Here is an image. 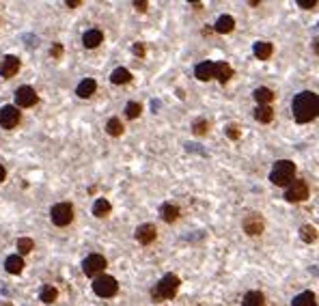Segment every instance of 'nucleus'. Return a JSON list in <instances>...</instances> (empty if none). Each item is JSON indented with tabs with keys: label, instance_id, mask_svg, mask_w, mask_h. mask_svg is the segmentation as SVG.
<instances>
[{
	"label": "nucleus",
	"instance_id": "4468645a",
	"mask_svg": "<svg viewBox=\"0 0 319 306\" xmlns=\"http://www.w3.org/2000/svg\"><path fill=\"white\" fill-rule=\"evenodd\" d=\"M101 41H104V32H101V30H97V28L86 30V32H84V37H82L84 48H89V50H93V48H97Z\"/></svg>",
	"mask_w": 319,
	"mask_h": 306
},
{
	"label": "nucleus",
	"instance_id": "72a5a7b5",
	"mask_svg": "<svg viewBox=\"0 0 319 306\" xmlns=\"http://www.w3.org/2000/svg\"><path fill=\"white\" fill-rule=\"evenodd\" d=\"M50 54H52V58H61L63 56V46H61V43H54Z\"/></svg>",
	"mask_w": 319,
	"mask_h": 306
},
{
	"label": "nucleus",
	"instance_id": "aec40b11",
	"mask_svg": "<svg viewBox=\"0 0 319 306\" xmlns=\"http://www.w3.org/2000/svg\"><path fill=\"white\" fill-rule=\"evenodd\" d=\"M160 216L164 222H175L179 218V207L172 205V203H164L160 207Z\"/></svg>",
	"mask_w": 319,
	"mask_h": 306
},
{
	"label": "nucleus",
	"instance_id": "4be33fe9",
	"mask_svg": "<svg viewBox=\"0 0 319 306\" xmlns=\"http://www.w3.org/2000/svg\"><path fill=\"white\" fill-rule=\"evenodd\" d=\"M255 100L259 102V106H270L274 100V93H272V89H268V86H259L255 91Z\"/></svg>",
	"mask_w": 319,
	"mask_h": 306
},
{
	"label": "nucleus",
	"instance_id": "f3484780",
	"mask_svg": "<svg viewBox=\"0 0 319 306\" xmlns=\"http://www.w3.org/2000/svg\"><path fill=\"white\" fill-rule=\"evenodd\" d=\"M97 91V82L93 78H86L78 84V89H75V93H78V97H82V100H86V97H91L93 93Z\"/></svg>",
	"mask_w": 319,
	"mask_h": 306
},
{
	"label": "nucleus",
	"instance_id": "f8f14e48",
	"mask_svg": "<svg viewBox=\"0 0 319 306\" xmlns=\"http://www.w3.org/2000/svg\"><path fill=\"white\" fill-rule=\"evenodd\" d=\"M194 76H196L201 82H207V80H214L216 78V63L214 61H203L196 65L194 69Z\"/></svg>",
	"mask_w": 319,
	"mask_h": 306
},
{
	"label": "nucleus",
	"instance_id": "0eeeda50",
	"mask_svg": "<svg viewBox=\"0 0 319 306\" xmlns=\"http://www.w3.org/2000/svg\"><path fill=\"white\" fill-rule=\"evenodd\" d=\"M106 265L108 263H106V259L101 255H89L82 261V272H84L86 276H91V278H97V276L104 274Z\"/></svg>",
	"mask_w": 319,
	"mask_h": 306
},
{
	"label": "nucleus",
	"instance_id": "e433bc0d",
	"mask_svg": "<svg viewBox=\"0 0 319 306\" xmlns=\"http://www.w3.org/2000/svg\"><path fill=\"white\" fill-rule=\"evenodd\" d=\"M132 52L136 54V56H145V46H143V43H134Z\"/></svg>",
	"mask_w": 319,
	"mask_h": 306
},
{
	"label": "nucleus",
	"instance_id": "6ab92c4d",
	"mask_svg": "<svg viewBox=\"0 0 319 306\" xmlns=\"http://www.w3.org/2000/svg\"><path fill=\"white\" fill-rule=\"evenodd\" d=\"M233 28H235V20L231 18V15H220L218 22H216V26H214V30L220 32V35H226V32H231Z\"/></svg>",
	"mask_w": 319,
	"mask_h": 306
},
{
	"label": "nucleus",
	"instance_id": "c756f323",
	"mask_svg": "<svg viewBox=\"0 0 319 306\" xmlns=\"http://www.w3.org/2000/svg\"><path fill=\"white\" fill-rule=\"evenodd\" d=\"M18 250H20V255H28L35 250V242H32L30 237H20L18 239Z\"/></svg>",
	"mask_w": 319,
	"mask_h": 306
},
{
	"label": "nucleus",
	"instance_id": "b1692460",
	"mask_svg": "<svg viewBox=\"0 0 319 306\" xmlns=\"http://www.w3.org/2000/svg\"><path fill=\"white\" fill-rule=\"evenodd\" d=\"M244 306H263L266 304V298H263L261 291H248L244 296Z\"/></svg>",
	"mask_w": 319,
	"mask_h": 306
},
{
	"label": "nucleus",
	"instance_id": "a878e982",
	"mask_svg": "<svg viewBox=\"0 0 319 306\" xmlns=\"http://www.w3.org/2000/svg\"><path fill=\"white\" fill-rule=\"evenodd\" d=\"M317 229L313 227V225H302L300 227V237H302V242H306V244H313L317 239Z\"/></svg>",
	"mask_w": 319,
	"mask_h": 306
},
{
	"label": "nucleus",
	"instance_id": "c85d7f7f",
	"mask_svg": "<svg viewBox=\"0 0 319 306\" xmlns=\"http://www.w3.org/2000/svg\"><path fill=\"white\" fill-rule=\"evenodd\" d=\"M56 298H58V289L54 287V285H46V287L41 289V302H43V304L56 302Z\"/></svg>",
	"mask_w": 319,
	"mask_h": 306
},
{
	"label": "nucleus",
	"instance_id": "2eb2a0df",
	"mask_svg": "<svg viewBox=\"0 0 319 306\" xmlns=\"http://www.w3.org/2000/svg\"><path fill=\"white\" fill-rule=\"evenodd\" d=\"M231 78H233V67L224 61L216 63V80H218L220 84H226Z\"/></svg>",
	"mask_w": 319,
	"mask_h": 306
},
{
	"label": "nucleus",
	"instance_id": "423d86ee",
	"mask_svg": "<svg viewBox=\"0 0 319 306\" xmlns=\"http://www.w3.org/2000/svg\"><path fill=\"white\" fill-rule=\"evenodd\" d=\"M50 218H52V225H56V227L72 225V220H74V207L69 205V203L54 205L52 211H50Z\"/></svg>",
	"mask_w": 319,
	"mask_h": 306
},
{
	"label": "nucleus",
	"instance_id": "f257e3e1",
	"mask_svg": "<svg viewBox=\"0 0 319 306\" xmlns=\"http://www.w3.org/2000/svg\"><path fill=\"white\" fill-rule=\"evenodd\" d=\"M291 110L298 123H311L313 119L319 117V95L313 91H302L294 97Z\"/></svg>",
	"mask_w": 319,
	"mask_h": 306
},
{
	"label": "nucleus",
	"instance_id": "7c9ffc66",
	"mask_svg": "<svg viewBox=\"0 0 319 306\" xmlns=\"http://www.w3.org/2000/svg\"><path fill=\"white\" fill-rule=\"evenodd\" d=\"M140 112H143V106H140L138 102H129L127 106H125V114H127V119H138V117H140Z\"/></svg>",
	"mask_w": 319,
	"mask_h": 306
},
{
	"label": "nucleus",
	"instance_id": "ea45409f",
	"mask_svg": "<svg viewBox=\"0 0 319 306\" xmlns=\"http://www.w3.org/2000/svg\"><path fill=\"white\" fill-rule=\"evenodd\" d=\"M313 50H315V54H319V37L313 41Z\"/></svg>",
	"mask_w": 319,
	"mask_h": 306
},
{
	"label": "nucleus",
	"instance_id": "9b49d317",
	"mask_svg": "<svg viewBox=\"0 0 319 306\" xmlns=\"http://www.w3.org/2000/svg\"><path fill=\"white\" fill-rule=\"evenodd\" d=\"M20 72V58L18 56H4L2 61H0V76L2 78H13L15 74Z\"/></svg>",
	"mask_w": 319,
	"mask_h": 306
},
{
	"label": "nucleus",
	"instance_id": "7ed1b4c3",
	"mask_svg": "<svg viewBox=\"0 0 319 306\" xmlns=\"http://www.w3.org/2000/svg\"><path fill=\"white\" fill-rule=\"evenodd\" d=\"M295 179V164L291 160H278L274 164L272 173H270V181L280 188H287V185Z\"/></svg>",
	"mask_w": 319,
	"mask_h": 306
},
{
	"label": "nucleus",
	"instance_id": "6e6552de",
	"mask_svg": "<svg viewBox=\"0 0 319 306\" xmlns=\"http://www.w3.org/2000/svg\"><path fill=\"white\" fill-rule=\"evenodd\" d=\"M37 103V93L32 86H20L15 91V108H30Z\"/></svg>",
	"mask_w": 319,
	"mask_h": 306
},
{
	"label": "nucleus",
	"instance_id": "9d476101",
	"mask_svg": "<svg viewBox=\"0 0 319 306\" xmlns=\"http://www.w3.org/2000/svg\"><path fill=\"white\" fill-rule=\"evenodd\" d=\"M20 123V110L15 106H2L0 108V128L13 129Z\"/></svg>",
	"mask_w": 319,
	"mask_h": 306
},
{
	"label": "nucleus",
	"instance_id": "473e14b6",
	"mask_svg": "<svg viewBox=\"0 0 319 306\" xmlns=\"http://www.w3.org/2000/svg\"><path fill=\"white\" fill-rule=\"evenodd\" d=\"M226 136H229L231 140H237L242 136V132H240V128H237V125L231 123V125H226Z\"/></svg>",
	"mask_w": 319,
	"mask_h": 306
},
{
	"label": "nucleus",
	"instance_id": "f704fd0d",
	"mask_svg": "<svg viewBox=\"0 0 319 306\" xmlns=\"http://www.w3.org/2000/svg\"><path fill=\"white\" fill-rule=\"evenodd\" d=\"M298 7L300 9H313V7H317V0H298Z\"/></svg>",
	"mask_w": 319,
	"mask_h": 306
},
{
	"label": "nucleus",
	"instance_id": "4c0bfd02",
	"mask_svg": "<svg viewBox=\"0 0 319 306\" xmlns=\"http://www.w3.org/2000/svg\"><path fill=\"white\" fill-rule=\"evenodd\" d=\"M4 177H7V171H4V166H2V164H0V183L4 181Z\"/></svg>",
	"mask_w": 319,
	"mask_h": 306
},
{
	"label": "nucleus",
	"instance_id": "c9c22d12",
	"mask_svg": "<svg viewBox=\"0 0 319 306\" xmlns=\"http://www.w3.org/2000/svg\"><path fill=\"white\" fill-rule=\"evenodd\" d=\"M134 7H136L140 13H145V11L149 9V2H145V0H136V2H134Z\"/></svg>",
	"mask_w": 319,
	"mask_h": 306
},
{
	"label": "nucleus",
	"instance_id": "393cba45",
	"mask_svg": "<svg viewBox=\"0 0 319 306\" xmlns=\"http://www.w3.org/2000/svg\"><path fill=\"white\" fill-rule=\"evenodd\" d=\"M110 80H112V84H127V82L132 80V74H129L125 67H119V69L112 72Z\"/></svg>",
	"mask_w": 319,
	"mask_h": 306
},
{
	"label": "nucleus",
	"instance_id": "bb28decb",
	"mask_svg": "<svg viewBox=\"0 0 319 306\" xmlns=\"http://www.w3.org/2000/svg\"><path fill=\"white\" fill-rule=\"evenodd\" d=\"M294 306H317V300L311 291H302L300 296L294 298Z\"/></svg>",
	"mask_w": 319,
	"mask_h": 306
},
{
	"label": "nucleus",
	"instance_id": "ddd939ff",
	"mask_svg": "<svg viewBox=\"0 0 319 306\" xmlns=\"http://www.w3.org/2000/svg\"><path fill=\"white\" fill-rule=\"evenodd\" d=\"M155 237H158V229L153 225H140L136 229V239L143 246H149L151 242H155Z\"/></svg>",
	"mask_w": 319,
	"mask_h": 306
},
{
	"label": "nucleus",
	"instance_id": "5701e85b",
	"mask_svg": "<svg viewBox=\"0 0 319 306\" xmlns=\"http://www.w3.org/2000/svg\"><path fill=\"white\" fill-rule=\"evenodd\" d=\"M255 119H257L259 123H270L274 119L272 106H257L255 108Z\"/></svg>",
	"mask_w": 319,
	"mask_h": 306
},
{
	"label": "nucleus",
	"instance_id": "2f4dec72",
	"mask_svg": "<svg viewBox=\"0 0 319 306\" xmlns=\"http://www.w3.org/2000/svg\"><path fill=\"white\" fill-rule=\"evenodd\" d=\"M207 129H209V123L205 121V119H198V121H194V123H192V132L196 134V136L207 134Z\"/></svg>",
	"mask_w": 319,
	"mask_h": 306
},
{
	"label": "nucleus",
	"instance_id": "f03ea898",
	"mask_svg": "<svg viewBox=\"0 0 319 306\" xmlns=\"http://www.w3.org/2000/svg\"><path fill=\"white\" fill-rule=\"evenodd\" d=\"M179 285L181 280L177 278L175 274H166L158 280V285L151 289V298L153 302H166V300H172L179 291Z\"/></svg>",
	"mask_w": 319,
	"mask_h": 306
},
{
	"label": "nucleus",
	"instance_id": "cd10ccee",
	"mask_svg": "<svg viewBox=\"0 0 319 306\" xmlns=\"http://www.w3.org/2000/svg\"><path fill=\"white\" fill-rule=\"evenodd\" d=\"M123 123H121V119H117V117H112V119H108V123H106V132L110 134V136H121L123 134Z\"/></svg>",
	"mask_w": 319,
	"mask_h": 306
},
{
	"label": "nucleus",
	"instance_id": "a211bd4d",
	"mask_svg": "<svg viewBox=\"0 0 319 306\" xmlns=\"http://www.w3.org/2000/svg\"><path fill=\"white\" fill-rule=\"evenodd\" d=\"M4 267H7L9 274H22V270H24V259H22L20 255H11V256H7V261H4Z\"/></svg>",
	"mask_w": 319,
	"mask_h": 306
},
{
	"label": "nucleus",
	"instance_id": "39448f33",
	"mask_svg": "<svg viewBox=\"0 0 319 306\" xmlns=\"http://www.w3.org/2000/svg\"><path fill=\"white\" fill-rule=\"evenodd\" d=\"M306 199H309V185L302 181V179H294L285 188V201H289V203H302Z\"/></svg>",
	"mask_w": 319,
	"mask_h": 306
},
{
	"label": "nucleus",
	"instance_id": "412c9836",
	"mask_svg": "<svg viewBox=\"0 0 319 306\" xmlns=\"http://www.w3.org/2000/svg\"><path fill=\"white\" fill-rule=\"evenodd\" d=\"M110 211H112V205L108 199H97L95 201V205H93V216L95 218H106Z\"/></svg>",
	"mask_w": 319,
	"mask_h": 306
},
{
	"label": "nucleus",
	"instance_id": "58836bf2",
	"mask_svg": "<svg viewBox=\"0 0 319 306\" xmlns=\"http://www.w3.org/2000/svg\"><path fill=\"white\" fill-rule=\"evenodd\" d=\"M80 4H82L80 0H67V7H80Z\"/></svg>",
	"mask_w": 319,
	"mask_h": 306
},
{
	"label": "nucleus",
	"instance_id": "dca6fc26",
	"mask_svg": "<svg viewBox=\"0 0 319 306\" xmlns=\"http://www.w3.org/2000/svg\"><path fill=\"white\" fill-rule=\"evenodd\" d=\"M252 52H255V56L259 58V61H268V58L272 56L274 48H272V43L270 41H257L255 48H252Z\"/></svg>",
	"mask_w": 319,
	"mask_h": 306
},
{
	"label": "nucleus",
	"instance_id": "20e7f679",
	"mask_svg": "<svg viewBox=\"0 0 319 306\" xmlns=\"http://www.w3.org/2000/svg\"><path fill=\"white\" fill-rule=\"evenodd\" d=\"M93 291L99 298H112V296H117V291H119V282L112 276L101 274V276L93 278Z\"/></svg>",
	"mask_w": 319,
	"mask_h": 306
},
{
	"label": "nucleus",
	"instance_id": "1a4fd4ad",
	"mask_svg": "<svg viewBox=\"0 0 319 306\" xmlns=\"http://www.w3.org/2000/svg\"><path fill=\"white\" fill-rule=\"evenodd\" d=\"M242 227H244V231L248 235H261L263 233V229H266V220H263V216L261 214H248L244 218V222H242Z\"/></svg>",
	"mask_w": 319,
	"mask_h": 306
}]
</instances>
